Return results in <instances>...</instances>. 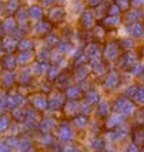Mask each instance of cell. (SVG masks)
<instances>
[{"label": "cell", "instance_id": "cell-6", "mask_svg": "<svg viewBox=\"0 0 144 152\" xmlns=\"http://www.w3.org/2000/svg\"><path fill=\"white\" fill-rule=\"evenodd\" d=\"M126 117H123L121 114L114 113L112 115H110L107 119H106V127L110 129V130H115L118 127H122L123 125L126 124Z\"/></svg>", "mask_w": 144, "mask_h": 152}, {"label": "cell", "instance_id": "cell-10", "mask_svg": "<svg viewBox=\"0 0 144 152\" xmlns=\"http://www.w3.org/2000/svg\"><path fill=\"white\" fill-rule=\"evenodd\" d=\"M58 136L63 142H69L74 137V133L71 130V127L69 126V124H62L59 126V130H58Z\"/></svg>", "mask_w": 144, "mask_h": 152}, {"label": "cell", "instance_id": "cell-21", "mask_svg": "<svg viewBox=\"0 0 144 152\" xmlns=\"http://www.w3.org/2000/svg\"><path fill=\"white\" fill-rule=\"evenodd\" d=\"M47 44H48V47H58L60 44L59 36L55 33H48L47 34Z\"/></svg>", "mask_w": 144, "mask_h": 152}, {"label": "cell", "instance_id": "cell-3", "mask_svg": "<svg viewBox=\"0 0 144 152\" xmlns=\"http://www.w3.org/2000/svg\"><path fill=\"white\" fill-rule=\"evenodd\" d=\"M122 71H120L118 69H112V70L107 71V74L104 75V80H103V89L104 91H117V89L121 86L122 84Z\"/></svg>", "mask_w": 144, "mask_h": 152}, {"label": "cell", "instance_id": "cell-5", "mask_svg": "<svg viewBox=\"0 0 144 152\" xmlns=\"http://www.w3.org/2000/svg\"><path fill=\"white\" fill-rule=\"evenodd\" d=\"M126 29V33L130 39L136 40H144V22H136V23H129V25L125 26Z\"/></svg>", "mask_w": 144, "mask_h": 152}, {"label": "cell", "instance_id": "cell-20", "mask_svg": "<svg viewBox=\"0 0 144 152\" xmlns=\"http://www.w3.org/2000/svg\"><path fill=\"white\" fill-rule=\"evenodd\" d=\"M104 23L107 26H114V28H117V26L121 25V17L120 15H110V17H107L104 19Z\"/></svg>", "mask_w": 144, "mask_h": 152}, {"label": "cell", "instance_id": "cell-27", "mask_svg": "<svg viewBox=\"0 0 144 152\" xmlns=\"http://www.w3.org/2000/svg\"><path fill=\"white\" fill-rule=\"evenodd\" d=\"M33 58V53L32 52H25V53H22L21 56H19V63H24V62H28V60H30Z\"/></svg>", "mask_w": 144, "mask_h": 152}, {"label": "cell", "instance_id": "cell-16", "mask_svg": "<svg viewBox=\"0 0 144 152\" xmlns=\"http://www.w3.org/2000/svg\"><path fill=\"white\" fill-rule=\"evenodd\" d=\"M85 102L92 104V106L93 104H99L100 103V93L98 91H95V89H91V91H88L85 93Z\"/></svg>", "mask_w": 144, "mask_h": 152}, {"label": "cell", "instance_id": "cell-19", "mask_svg": "<svg viewBox=\"0 0 144 152\" xmlns=\"http://www.w3.org/2000/svg\"><path fill=\"white\" fill-rule=\"evenodd\" d=\"M82 26H84L85 29H89L93 26V15L89 12V11H87V12H84V15H82Z\"/></svg>", "mask_w": 144, "mask_h": 152}, {"label": "cell", "instance_id": "cell-29", "mask_svg": "<svg viewBox=\"0 0 144 152\" xmlns=\"http://www.w3.org/2000/svg\"><path fill=\"white\" fill-rule=\"evenodd\" d=\"M7 125H8L7 119H6V122H1V119H0V129H6V127H7Z\"/></svg>", "mask_w": 144, "mask_h": 152}, {"label": "cell", "instance_id": "cell-2", "mask_svg": "<svg viewBox=\"0 0 144 152\" xmlns=\"http://www.w3.org/2000/svg\"><path fill=\"white\" fill-rule=\"evenodd\" d=\"M141 62V55L139 52V50H130V51H125V52L121 55V58L118 59L117 62V66H118V70L120 71H123V73H126V71L132 70L134 66Z\"/></svg>", "mask_w": 144, "mask_h": 152}, {"label": "cell", "instance_id": "cell-32", "mask_svg": "<svg viewBox=\"0 0 144 152\" xmlns=\"http://www.w3.org/2000/svg\"><path fill=\"white\" fill-rule=\"evenodd\" d=\"M141 152H144V151H141Z\"/></svg>", "mask_w": 144, "mask_h": 152}, {"label": "cell", "instance_id": "cell-31", "mask_svg": "<svg viewBox=\"0 0 144 152\" xmlns=\"http://www.w3.org/2000/svg\"><path fill=\"white\" fill-rule=\"evenodd\" d=\"M143 66H144V62H143Z\"/></svg>", "mask_w": 144, "mask_h": 152}, {"label": "cell", "instance_id": "cell-24", "mask_svg": "<svg viewBox=\"0 0 144 152\" xmlns=\"http://www.w3.org/2000/svg\"><path fill=\"white\" fill-rule=\"evenodd\" d=\"M39 26H40V29L37 30V34H48V33H49L51 26H49L47 22H40Z\"/></svg>", "mask_w": 144, "mask_h": 152}, {"label": "cell", "instance_id": "cell-15", "mask_svg": "<svg viewBox=\"0 0 144 152\" xmlns=\"http://www.w3.org/2000/svg\"><path fill=\"white\" fill-rule=\"evenodd\" d=\"M118 44H120L121 50L122 51H130V50H136L137 48V44H136V40L130 39L129 36L128 37H122V39L118 40Z\"/></svg>", "mask_w": 144, "mask_h": 152}, {"label": "cell", "instance_id": "cell-22", "mask_svg": "<svg viewBox=\"0 0 144 152\" xmlns=\"http://www.w3.org/2000/svg\"><path fill=\"white\" fill-rule=\"evenodd\" d=\"M58 48V52H59V55H67V53L71 51V44L70 42H60L59 45L56 47Z\"/></svg>", "mask_w": 144, "mask_h": 152}, {"label": "cell", "instance_id": "cell-12", "mask_svg": "<svg viewBox=\"0 0 144 152\" xmlns=\"http://www.w3.org/2000/svg\"><path fill=\"white\" fill-rule=\"evenodd\" d=\"M65 96L67 97V100L77 102V100H80L81 96H82V89H81V86H77V85H70L65 91Z\"/></svg>", "mask_w": 144, "mask_h": 152}, {"label": "cell", "instance_id": "cell-23", "mask_svg": "<svg viewBox=\"0 0 144 152\" xmlns=\"http://www.w3.org/2000/svg\"><path fill=\"white\" fill-rule=\"evenodd\" d=\"M104 145H106L104 140L99 137V138H95V140H93V142L91 144V147L93 149H96V151H102V149L104 148Z\"/></svg>", "mask_w": 144, "mask_h": 152}, {"label": "cell", "instance_id": "cell-13", "mask_svg": "<svg viewBox=\"0 0 144 152\" xmlns=\"http://www.w3.org/2000/svg\"><path fill=\"white\" fill-rule=\"evenodd\" d=\"M89 75V67L87 66V64H82V66H78L77 69H76V71H74V75H73V80L76 82H84L87 81V78H88Z\"/></svg>", "mask_w": 144, "mask_h": 152}, {"label": "cell", "instance_id": "cell-4", "mask_svg": "<svg viewBox=\"0 0 144 152\" xmlns=\"http://www.w3.org/2000/svg\"><path fill=\"white\" fill-rule=\"evenodd\" d=\"M122 55V50H121L118 41H109L106 42L104 48H103V59L107 63H114L118 62V59Z\"/></svg>", "mask_w": 144, "mask_h": 152}, {"label": "cell", "instance_id": "cell-17", "mask_svg": "<svg viewBox=\"0 0 144 152\" xmlns=\"http://www.w3.org/2000/svg\"><path fill=\"white\" fill-rule=\"evenodd\" d=\"M140 82L139 81H134V82H132V84H129L126 86V88L123 89L122 91V95L123 96H126V97H130V99H132V97H133L134 96V93L137 92V89H139V86H140Z\"/></svg>", "mask_w": 144, "mask_h": 152}, {"label": "cell", "instance_id": "cell-7", "mask_svg": "<svg viewBox=\"0 0 144 152\" xmlns=\"http://www.w3.org/2000/svg\"><path fill=\"white\" fill-rule=\"evenodd\" d=\"M65 97H66L65 93H55L51 99H48V107H47V110H49V111L60 110L62 107H65V103H66Z\"/></svg>", "mask_w": 144, "mask_h": 152}, {"label": "cell", "instance_id": "cell-8", "mask_svg": "<svg viewBox=\"0 0 144 152\" xmlns=\"http://www.w3.org/2000/svg\"><path fill=\"white\" fill-rule=\"evenodd\" d=\"M144 19V11L143 10H130L125 11V18L123 22L129 25V23H136V22H143Z\"/></svg>", "mask_w": 144, "mask_h": 152}, {"label": "cell", "instance_id": "cell-28", "mask_svg": "<svg viewBox=\"0 0 144 152\" xmlns=\"http://www.w3.org/2000/svg\"><path fill=\"white\" fill-rule=\"evenodd\" d=\"M128 152H141V149H140V147L136 145L134 142H130V144L128 145Z\"/></svg>", "mask_w": 144, "mask_h": 152}, {"label": "cell", "instance_id": "cell-1", "mask_svg": "<svg viewBox=\"0 0 144 152\" xmlns=\"http://www.w3.org/2000/svg\"><path fill=\"white\" fill-rule=\"evenodd\" d=\"M111 108L114 113L121 114V115H123V117H126V118L133 117L134 114L139 111V106L134 103V100L130 99V97H126V96H123V95H120L112 102Z\"/></svg>", "mask_w": 144, "mask_h": 152}, {"label": "cell", "instance_id": "cell-11", "mask_svg": "<svg viewBox=\"0 0 144 152\" xmlns=\"http://www.w3.org/2000/svg\"><path fill=\"white\" fill-rule=\"evenodd\" d=\"M129 136V132L126 129H122V127H118L115 130H110V133L107 134V137L110 138V141L112 142H118V141H122L125 138Z\"/></svg>", "mask_w": 144, "mask_h": 152}, {"label": "cell", "instance_id": "cell-30", "mask_svg": "<svg viewBox=\"0 0 144 152\" xmlns=\"http://www.w3.org/2000/svg\"><path fill=\"white\" fill-rule=\"evenodd\" d=\"M141 113H143V114H144V106H143V108H141Z\"/></svg>", "mask_w": 144, "mask_h": 152}, {"label": "cell", "instance_id": "cell-18", "mask_svg": "<svg viewBox=\"0 0 144 152\" xmlns=\"http://www.w3.org/2000/svg\"><path fill=\"white\" fill-rule=\"evenodd\" d=\"M73 124L76 125L77 127H80V129H85V127L88 126V124H89V119H88L87 115L80 114V115H77V117L73 118Z\"/></svg>", "mask_w": 144, "mask_h": 152}, {"label": "cell", "instance_id": "cell-14", "mask_svg": "<svg viewBox=\"0 0 144 152\" xmlns=\"http://www.w3.org/2000/svg\"><path fill=\"white\" fill-rule=\"evenodd\" d=\"M132 142H134L139 147L144 145V126H137L132 132Z\"/></svg>", "mask_w": 144, "mask_h": 152}, {"label": "cell", "instance_id": "cell-9", "mask_svg": "<svg viewBox=\"0 0 144 152\" xmlns=\"http://www.w3.org/2000/svg\"><path fill=\"white\" fill-rule=\"evenodd\" d=\"M111 104L107 100H100L98 104V110H96V115L99 119H107L111 115Z\"/></svg>", "mask_w": 144, "mask_h": 152}, {"label": "cell", "instance_id": "cell-26", "mask_svg": "<svg viewBox=\"0 0 144 152\" xmlns=\"http://www.w3.org/2000/svg\"><path fill=\"white\" fill-rule=\"evenodd\" d=\"M19 48H21V50H32L33 41H30V40H24V41L19 44Z\"/></svg>", "mask_w": 144, "mask_h": 152}, {"label": "cell", "instance_id": "cell-25", "mask_svg": "<svg viewBox=\"0 0 144 152\" xmlns=\"http://www.w3.org/2000/svg\"><path fill=\"white\" fill-rule=\"evenodd\" d=\"M52 119H46V121H43L41 122V130L44 132V133H49V130L52 129L54 124L51 122Z\"/></svg>", "mask_w": 144, "mask_h": 152}]
</instances>
